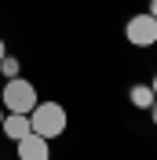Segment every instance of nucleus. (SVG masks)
<instances>
[{
  "instance_id": "12",
  "label": "nucleus",
  "mask_w": 157,
  "mask_h": 160,
  "mask_svg": "<svg viewBox=\"0 0 157 160\" xmlns=\"http://www.w3.org/2000/svg\"><path fill=\"white\" fill-rule=\"evenodd\" d=\"M0 120H4V117H0Z\"/></svg>"
},
{
  "instance_id": "2",
  "label": "nucleus",
  "mask_w": 157,
  "mask_h": 160,
  "mask_svg": "<svg viewBox=\"0 0 157 160\" xmlns=\"http://www.w3.org/2000/svg\"><path fill=\"white\" fill-rule=\"evenodd\" d=\"M4 106L11 113H30L37 106V88L30 80H22V77H11L8 88H4Z\"/></svg>"
},
{
  "instance_id": "3",
  "label": "nucleus",
  "mask_w": 157,
  "mask_h": 160,
  "mask_svg": "<svg viewBox=\"0 0 157 160\" xmlns=\"http://www.w3.org/2000/svg\"><path fill=\"white\" fill-rule=\"evenodd\" d=\"M128 40H132V44H135V48H154L157 44V18L154 15H135V18L128 22Z\"/></svg>"
},
{
  "instance_id": "4",
  "label": "nucleus",
  "mask_w": 157,
  "mask_h": 160,
  "mask_svg": "<svg viewBox=\"0 0 157 160\" xmlns=\"http://www.w3.org/2000/svg\"><path fill=\"white\" fill-rule=\"evenodd\" d=\"M19 160H48V138H40L37 131L19 138Z\"/></svg>"
},
{
  "instance_id": "7",
  "label": "nucleus",
  "mask_w": 157,
  "mask_h": 160,
  "mask_svg": "<svg viewBox=\"0 0 157 160\" xmlns=\"http://www.w3.org/2000/svg\"><path fill=\"white\" fill-rule=\"evenodd\" d=\"M0 69H4V77H19V58H11V55H4V58H0Z\"/></svg>"
},
{
  "instance_id": "9",
  "label": "nucleus",
  "mask_w": 157,
  "mask_h": 160,
  "mask_svg": "<svg viewBox=\"0 0 157 160\" xmlns=\"http://www.w3.org/2000/svg\"><path fill=\"white\" fill-rule=\"evenodd\" d=\"M150 113H154V124H157V102H154V106H150Z\"/></svg>"
},
{
  "instance_id": "8",
  "label": "nucleus",
  "mask_w": 157,
  "mask_h": 160,
  "mask_svg": "<svg viewBox=\"0 0 157 160\" xmlns=\"http://www.w3.org/2000/svg\"><path fill=\"white\" fill-rule=\"evenodd\" d=\"M150 15H154V18H157V0H150Z\"/></svg>"
},
{
  "instance_id": "11",
  "label": "nucleus",
  "mask_w": 157,
  "mask_h": 160,
  "mask_svg": "<svg viewBox=\"0 0 157 160\" xmlns=\"http://www.w3.org/2000/svg\"><path fill=\"white\" fill-rule=\"evenodd\" d=\"M150 88H154V95H157V77H154V84H150Z\"/></svg>"
},
{
  "instance_id": "10",
  "label": "nucleus",
  "mask_w": 157,
  "mask_h": 160,
  "mask_svg": "<svg viewBox=\"0 0 157 160\" xmlns=\"http://www.w3.org/2000/svg\"><path fill=\"white\" fill-rule=\"evenodd\" d=\"M4 55H8V51H4V40H0V58H4Z\"/></svg>"
},
{
  "instance_id": "6",
  "label": "nucleus",
  "mask_w": 157,
  "mask_h": 160,
  "mask_svg": "<svg viewBox=\"0 0 157 160\" xmlns=\"http://www.w3.org/2000/svg\"><path fill=\"white\" fill-rule=\"evenodd\" d=\"M128 95H132V106H135V109H150V106L157 102L154 88H146V84H135V88L128 91Z\"/></svg>"
},
{
  "instance_id": "1",
  "label": "nucleus",
  "mask_w": 157,
  "mask_h": 160,
  "mask_svg": "<svg viewBox=\"0 0 157 160\" xmlns=\"http://www.w3.org/2000/svg\"><path fill=\"white\" fill-rule=\"evenodd\" d=\"M30 131H37L40 138H59L66 131V109L59 102H37L30 109Z\"/></svg>"
},
{
  "instance_id": "5",
  "label": "nucleus",
  "mask_w": 157,
  "mask_h": 160,
  "mask_svg": "<svg viewBox=\"0 0 157 160\" xmlns=\"http://www.w3.org/2000/svg\"><path fill=\"white\" fill-rule=\"evenodd\" d=\"M0 131L19 142L22 135H30V113H11V117H4L0 120Z\"/></svg>"
}]
</instances>
